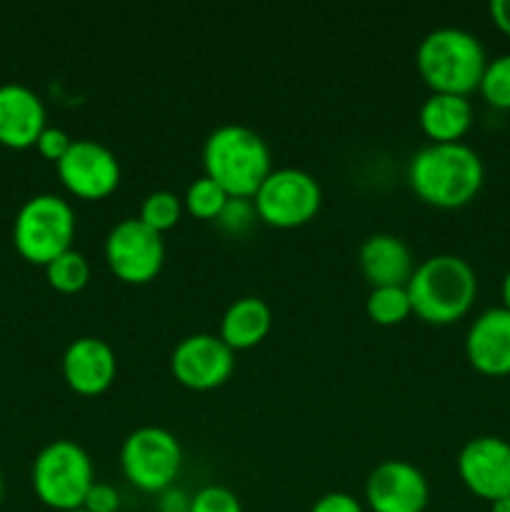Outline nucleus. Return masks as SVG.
Wrapping results in <instances>:
<instances>
[{"label":"nucleus","mask_w":510,"mask_h":512,"mask_svg":"<svg viewBox=\"0 0 510 512\" xmlns=\"http://www.w3.org/2000/svg\"><path fill=\"white\" fill-rule=\"evenodd\" d=\"M190 512H243L238 495L223 485H205L190 498Z\"/></svg>","instance_id":"obj_25"},{"label":"nucleus","mask_w":510,"mask_h":512,"mask_svg":"<svg viewBox=\"0 0 510 512\" xmlns=\"http://www.w3.org/2000/svg\"><path fill=\"white\" fill-rule=\"evenodd\" d=\"M310 512H363V505L353 498L350 493H325L323 498L315 500V505Z\"/></svg>","instance_id":"obj_29"},{"label":"nucleus","mask_w":510,"mask_h":512,"mask_svg":"<svg viewBox=\"0 0 510 512\" xmlns=\"http://www.w3.org/2000/svg\"><path fill=\"white\" fill-rule=\"evenodd\" d=\"M365 310H368L370 320L378 325L403 323L413 313L408 288L405 285H378L368 293Z\"/></svg>","instance_id":"obj_20"},{"label":"nucleus","mask_w":510,"mask_h":512,"mask_svg":"<svg viewBox=\"0 0 510 512\" xmlns=\"http://www.w3.org/2000/svg\"><path fill=\"white\" fill-rule=\"evenodd\" d=\"M458 475L470 493L488 503L510 495V443L498 435L470 438L458 453Z\"/></svg>","instance_id":"obj_13"},{"label":"nucleus","mask_w":510,"mask_h":512,"mask_svg":"<svg viewBox=\"0 0 510 512\" xmlns=\"http://www.w3.org/2000/svg\"><path fill=\"white\" fill-rule=\"evenodd\" d=\"M323 203L320 185L308 170L275 168L255 190L253 205L260 220L275 228H295L318 213Z\"/></svg>","instance_id":"obj_8"},{"label":"nucleus","mask_w":510,"mask_h":512,"mask_svg":"<svg viewBox=\"0 0 510 512\" xmlns=\"http://www.w3.org/2000/svg\"><path fill=\"white\" fill-rule=\"evenodd\" d=\"M465 355L478 373L510 375V310H483L465 335Z\"/></svg>","instance_id":"obj_16"},{"label":"nucleus","mask_w":510,"mask_h":512,"mask_svg":"<svg viewBox=\"0 0 510 512\" xmlns=\"http://www.w3.org/2000/svg\"><path fill=\"white\" fill-rule=\"evenodd\" d=\"M45 125V105L33 88L23 83L0 85V145L30 148L38 143Z\"/></svg>","instance_id":"obj_15"},{"label":"nucleus","mask_w":510,"mask_h":512,"mask_svg":"<svg viewBox=\"0 0 510 512\" xmlns=\"http://www.w3.org/2000/svg\"><path fill=\"white\" fill-rule=\"evenodd\" d=\"M420 75L433 93L468 95L480 88V78L488 65L483 43L470 30L443 25L420 40L415 53Z\"/></svg>","instance_id":"obj_4"},{"label":"nucleus","mask_w":510,"mask_h":512,"mask_svg":"<svg viewBox=\"0 0 510 512\" xmlns=\"http://www.w3.org/2000/svg\"><path fill=\"white\" fill-rule=\"evenodd\" d=\"M70 512H88L85 508H78V510H70Z\"/></svg>","instance_id":"obj_35"},{"label":"nucleus","mask_w":510,"mask_h":512,"mask_svg":"<svg viewBox=\"0 0 510 512\" xmlns=\"http://www.w3.org/2000/svg\"><path fill=\"white\" fill-rule=\"evenodd\" d=\"M235 365V350L220 335H185L170 355L173 375L193 390H213L230 378Z\"/></svg>","instance_id":"obj_11"},{"label":"nucleus","mask_w":510,"mask_h":512,"mask_svg":"<svg viewBox=\"0 0 510 512\" xmlns=\"http://www.w3.org/2000/svg\"><path fill=\"white\" fill-rule=\"evenodd\" d=\"M273 325L270 305L258 295H245L228 305L220 320V338L233 350H245L258 345Z\"/></svg>","instance_id":"obj_19"},{"label":"nucleus","mask_w":510,"mask_h":512,"mask_svg":"<svg viewBox=\"0 0 510 512\" xmlns=\"http://www.w3.org/2000/svg\"><path fill=\"white\" fill-rule=\"evenodd\" d=\"M83 508L88 512H118L120 493L110 483H98V480H95V483L90 485L88 495H85Z\"/></svg>","instance_id":"obj_28"},{"label":"nucleus","mask_w":510,"mask_h":512,"mask_svg":"<svg viewBox=\"0 0 510 512\" xmlns=\"http://www.w3.org/2000/svg\"><path fill=\"white\" fill-rule=\"evenodd\" d=\"M405 288L418 318L433 325H448L470 310L478 293V278L465 258L440 253L415 265Z\"/></svg>","instance_id":"obj_2"},{"label":"nucleus","mask_w":510,"mask_h":512,"mask_svg":"<svg viewBox=\"0 0 510 512\" xmlns=\"http://www.w3.org/2000/svg\"><path fill=\"white\" fill-rule=\"evenodd\" d=\"M58 175L65 188L78 198L98 200L113 193L120 183V163L108 145L90 138L73 140L58 160Z\"/></svg>","instance_id":"obj_10"},{"label":"nucleus","mask_w":510,"mask_h":512,"mask_svg":"<svg viewBox=\"0 0 510 512\" xmlns=\"http://www.w3.org/2000/svg\"><path fill=\"white\" fill-rule=\"evenodd\" d=\"M73 145V138H70L65 130L60 128H53V125H45V130L40 133L38 143H35V148H38V153L43 155V158L53 160V163H58L60 158H63L65 153H68V148Z\"/></svg>","instance_id":"obj_27"},{"label":"nucleus","mask_w":510,"mask_h":512,"mask_svg":"<svg viewBox=\"0 0 510 512\" xmlns=\"http://www.w3.org/2000/svg\"><path fill=\"white\" fill-rule=\"evenodd\" d=\"M490 512H510V495L493 500V503H490Z\"/></svg>","instance_id":"obj_32"},{"label":"nucleus","mask_w":510,"mask_h":512,"mask_svg":"<svg viewBox=\"0 0 510 512\" xmlns=\"http://www.w3.org/2000/svg\"><path fill=\"white\" fill-rule=\"evenodd\" d=\"M118 373L115 350L108 340L83 335L73 340L63 353L65 383L80 395H98L110 388Z\"/></svg>","instance_id":"obj_14"},{"label":"nucleus","mask_w":510,"mask_h":512,"mask_svg":"<svg viewBox=\"0 0 510 512\" xmlns=\"http://www.w3.org/2000/svg\"><path fill=\"white\" fill-rule=\"evenodd\" d=\"M105 260L125 283H148L163 268V235L140 218H123L105 238Z\"/></svg>","instance_id":"obj_9"},{"label":"nucleus","mask_w":510,"mask_h":512,"mask_svg":"<svg viewBox=\"0 0 510 512\" xmlns=\"http://www.w3.org/2000/svg\"><path fill=\"white\" fill-rule=\"evenodd\" d=\"M478 90L490 105L510 110V53L488 60Z\"/></svg>","instance_id":"obj_24"},{"label":"nucleus","mask_w":510,"mask_h":512,"mask_svg":"<svg viewBox=\"0 0 510 512\" xmlns=\"http://www.w3.org/2000/svg\"><path fill=\"white\" fill-rule=\"evenodd\" d=\"M490 15H493V23L505 35H510V0H493L490 3Z\"/></svg>","instance_id":"obj_31"},{"label":"nucleus","mask_w":510,"mask_h":512,"mask_svg":"<svg viewBox=\"0 0 510 512\" xmlns=\"http://www.w3.org/2000/svg\"><path fill=\"white\" fill-rule=\"evenodd\" d=\"M205 175L230 198H253L270 168V148L248 125H218L203 145Z\"/></svg>","instance_id":"obj_3"},{"label":"nucleus","mask_w":510,"mask_h":512,"mask_svg":"<svg viewBox=\"0 0 510 512\" xmlns=\"http://www.w3.org/2000/svg\"><path fill=\"white\" fill-rule=\"evenodd\" d=\"M500 293H503V308L510 310V270H508V273H505L503 288H500Z\"/></svg>","instance_id":"obj_33"},{"label":"nucleus","mask_w":510,"mask_h":512,"mask_svg":"<svg viewBox=\"0 0 510 512\" xmlns=\"http://www.w3.org/2000/svg\"><path fill=\"white\" fill-rule=\"evenodd\" d=\"M3 493H5V483H3V475H0V500H3Z\"/></svg>","instance_id":"obj_34"},{"label":"nucleus","mask_w":510,"mask_h":512,"mask_svg":"<svg viewBox=\"0 0 510 512\" xmlns=\"http://www.w3.org/2000/svg\"><path fill=\"white\" fill-rule=\"evenodd\" d=\"M408 180L435 208H460L478 195L485 180L480 155L465 143H428L410 158Z\"/></svg>","instance_id":"obj_1"},{"label":"nucleus","mask_w":510,"mask_h":512,"mask_svg":"<svg viewBox=\"0 0 510 512\" xmlns=\"http://www.w3.org/2000/svg\"><path fill=\"white\" fill-rule=\"evenodd\" d=\"M45 278L60 293H78L88 285L90 263L83 253L70 248L45 265Z\"/></svg>","instance_id":"obj_21"},{"label":"nucleus","mask_w":510,"mask_h":512,"mask_svg":"<svg viewBox=\"0 0 510 512\" xmlns=\"http://www.w3.org/2000/svg\"><path fill=\"white\" fill-rule=\"evenodd\" d=\"M428 498V478L408 460H383L365 480V500L373 512H423Z\"/></svg>","instance_id":"obj_12"},{"label":"nucleus","mask_w":510,"mask_h":512,"mask_svg":"<svg viewBox=\"0 0 510 512\" xmlns=\"http://www.w3.org/2000/svg\"><path fill=\"white\" fill-rule=\"evenodd\" d=\"M93 478V463L75 440H53L33 460V490L48 508L70 512L83 508Z\"/></svg>","instance_id":"obj_6"},{"label":"nucleus","mask_w":510,"mask_h":512,"mask_svg":"<svg viewBox=\"0 0 510 512\" xmlns=\"http://www.w3.org/2000/svg\"><path fill=\"white\" fill-rule=\"evenodd\" d=\"M75 235V210L68 200L53 193H40L20 205L13 223L15 250L28 263L48 265L70 250Z\"/></svg>","instance_id":"obj_5"},{"label":"nucleus","mask_w":510,"mask_h":512,"mask_svg":"<svg viewBox=\"0 0 510 512\" xmlns=\"http://www.w3.org/2000/svg\"><path fill=\"white\" fill-rule=\"evenodd\" d=\"M473 123L468 95L430 93L420 105V128L433 143H458Z\"/></svg>","instance_id":"obj_18"},{"label":"nucleus","mask_w":510,"mask_h":512,"mask_svg":"<svg viewBox=\"0 0 510 512\" xmlns=\"http://www.w3.org/2000/svg\"><path fill=\"white\" fill-rule=\"evenodd\" d=\"M360 270L370 280L373 288L378 285H408L413 275V255L403 238L393 233H373L360 245Z\"/></svg>","instance_id":"obj_17"},{"label":"nucleus","mask_w":510,"mask_h":512,"mask_svg":"<svg viewBox=\"0 0 510 512\" xmlns=\"http://www.w3.org/2000/svg\"><path fill=\"white\" fill-rule=\"evenodd\" d=\"M180 210H183V200H180L178 195L170 193V190H153L150 195H145L138 218L143 220L148 228L163 233V230H170L178 223Z\"/></svg>","instance_id":"obj_23"},{"label":"nucleus","mask_w":510,"mask_h":512,"mask_svg":"<svg viewBox=\"0 0 510 512\" xmlns=\"http://www.w3.org/2000/svg\"><path fill=\"white\" fill-rule=\"evenodd\" d=\"M230 200V195L215 183L208 175H200L185 190L183 205L195 215V218L203 220H218V215L223 213L225 203Z\"/></svg>","instance_id":"obj_22"},{"label":"nucleus","mask_w":510,"mask_h":512,"mask_svg":"<svg viewBox=\"0 0 510 512\" xmlns=\"http://www.w3.org/2000/svg\"><path fill=\"white\" fill-rule=\"evenodd\" d=\"M255 215H258L255 213V205L248 198H230L225 203L223 213L218 215V223L225 230H230V233H243V230L253 225Z\"/></svg>","instance_id":"obj_26"},{"label":"nucleus","mask_w":510,"mask_h":512,"mask_svg":"<svg viewBox=\"0 0 510 512\" xmlns=\"http://www.w3.org/2000/svg\"><path fill=\"white\" fill-rule=\"evenodd\" d=\"M183 450L170 430L143 425L135 428L120 448L123 473L135 488L145 493H163L178 478Z\"/></svg>","instance_id":"obj_7"},{"label":"nucleus","mask_w":510,"mask_h":512,"mask_svg":"<svg viewBox=\"0 0 510 512\" xmlns=\"http://www.w3.org/2000/svg\"><path fill=\"white\" fill-rule=\"evenodd\" d=\"M160 512H190V495L170 485L160 493Z\"/></svg>","instance_id":"obj_30"}]
</instances>
